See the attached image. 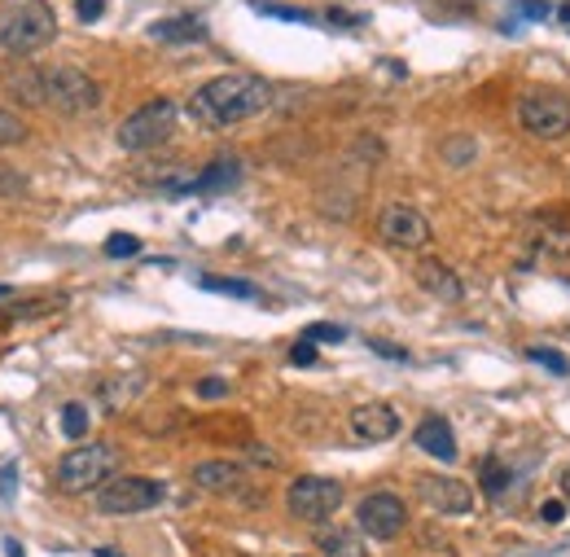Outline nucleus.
I'll return each instance as SVG.
<instances>
[{
    "label": "nucleus",
    "mask_w": 570,
    "mask_h": 557,
    "mask_svg": "<svg viewBox=\"0 0 570 557\" xmlns=\"http://www.w3.org/2000/svg\"><path fill=\"white\" fill-rule=\"evenodd\" d=\"M273 106V84L259 75H219L189 97V119L203 128H237Z\"/></svg>",
    "instance_id": "obj_1"
},
{
    "label": "nucleus",
    "mask_w": 570,
    "mask_h": 557,
    "mask_svg": "<svg viewBox=\"0 0 570 557\" xmlns=\"http://www.w3.org/2000/svg\"><path fill=\"white\" fill-rule=\"evenodd\" d=\"M53 36H58V13H53L49 0H22L0 22V49L4 53H18V58L53 45Z\"/></svg>",
    "instance_id": "obj_2"
},
{
    "label": "nucleus",
    "mask_w": 570,
    "mask_h": 557,
    "mask_svg": "<svg viewBox=\"0 0 570 557\" xmlns=\"http://www.w3.org/2000/svg\"><path fill=\"white\" fill-rule=\"evenodd\" d=\"M40 106L58 115H88L101 106V88L79 67H40Z\"/></svg>",
    "instance_id": "obj_3"
},
{
    "label": "nucleus",
    "mask_w": 570,
    "mask_h": 557,
    "mask_svg": "<svg viewBox=\"0 0 570 557\" xmlns=\"http://www.w3.org/2000/svg\"><path fill=\"white\" fill-rule=\"evenodd\" d=\"M176 119H180V106H176L171 97H154V101L137 106V110L115 128V140H119V149L141 154V149H154V145H163V140L171 137V133H176Z\"/></svg>",
    "instance_id": "obj_4"
},
{
    "label": "nucleus",
    "mask_w": 570,
    "mask_h": 557,
    "mask_svg": "<svg viewBox=\"0 0 570 557\" xmlns=\"http://www.w3.org/2000/svg\"><path fill=\"white\" fill-rule=\"evenodd\" d=\"M119 452L110 443H79L58 461V488L79 496V491H97L101 483L115 479Z\"/></svg>",
    "instance_id": "obj_5"
},
{
    "label": "nucleus",
    "mask_w": 570,
    "mask_h": 557,
    "mask_svg": "<svg viewBox=\"0 0 570 557\" xmlns=\"http://www.w3.org/2000/svg\"><path fill=\"white\" fill-rule=\"evenodd\" d=\"M518 124L535 140H562L570 133V97L553 88H527L518 101Z\"/></svg>",
    "instance_id": "obj_6"
},
{
    "label": "nucleus",
    "mask_w": 570,
    "mask_h": 557,
    "mask_svg": "<svg viewBox=\"0 0 570 557\" xmlns=\"http://www.w3.org/2000/svg\"><path fill=\"white\" fill-rule=\"evenodd\" d=\"M167 500V488L158 479H141V475H119L110 483L97 488V509L110 518H128V514H149Z\"/></svg>",
    "instance_id": "obj_7"
},
{
    "label": "nucleus",
    "mask_w": 570,
    "mask_h": 557,
    "mask_svg": "<svg viewBox=\"0 0 570 557\" xmlns=\"http://www.w3.org/2000/svg\"><path fill=\"white\" fill-rule=\"evenodd\" d=\"M285 509L298 522H330L343 509V483H334L325 475H303L285 491Z\"/></svg>",
    "instance_id": "obj_8"
},
{
    "label": "nucleus",
    "mask_w": 570,
    "mask_h": 557,
    "mask_svg": "<svg viewBox=\"0 0 570 557\" xmlns=\"http://www.w3.org/2000/svg\"><path fill=\"white\" fill-rule=\"evenodd\" d=\"M377 237L391 251H422V246H430V219L409 203H391L377 215Z\"/></svg>",
    "instance_id": "obj_9"
},
{
    "label": "nucleus",
    "mask_w": 570,
    "mask_h": 557,
    "mask_svg": "<svg viewBox=\"0 0 570 557\" xmlns=\"http://www.w3.org/2000/svg\"><path fill=\"white\" fill-rule=\"evenodd\" d=\"M356 527L373 540H395L409 527V505L395 491H373L356 509Z\"/></svg>",
    "instance_id": "obj_10"
},
{
    "label": "nucleus",
    "mask_w": 570,
    "mask_h": 557,
    "mask_svg": "<svg viewBox=\"0 0 570 557\" xmlns=\"http://www.w3.org/2000/svg\"><path fill=\"white\" fill-rule=\"evenodd\" d=\"M417 491H422V500H426L434 514H448V518L474 509V491L465 488L461 479H448V475H422Z\"/></svg>",
    "instance_id": "obj_11"
},
{
    "label": "nucleus",
    "mask_w": 570,
    "mask_h": 557,
    "mask_svg": "<svg viewBox=\"0 0 570 557\" xmlns=\"http://www.w3.org/2000/svg\"><path fill=\"white\" fill-rule=\"evenodd\" d=\"M347 426H352V439L360 443H386L400 434V413L391 404H360Z\"/></svg>",
    "instance_id": "obj_12"
},
{
    "label": "nucleus",
    "mask_w": 570,
    "mask_h": 557,
    "mask_svg": "<svg viewBox=\"0 0 570 557\" xmlns=\"http://www.w3.org/2000/svg\"><path fill=\"white\" fill-rule=\"evenodd\" d=\"M237 180H242V163H237V158H215L198 176L176 180L171 194H219V189H233Z\"/></svg>",
    "instance_id": "obj_13"
},
{
    "label": "nucleus",
    "mask_w": 570,
    "mask_h": 557,
    "mask_svg": "<svg viewBox=\"0 0 570 557\" xmlns=\"http://www.w3.org/2000/svg\"><path fill=\"white\" fill-rule=\"evenodd\" d=\"M417 285L426 290L430 299H439V303H461L465 299V285H461V277L443 260H422L417 264Z\"/></svg>",
    "instance_id": "obj_14"
},
{
    "label": "nucleus",
    "mask_w": 570,
    "mask_h": 557,
    "mask_svg": "<svg viewBox=\"0 0 570 557\" xmlns=\"http://www.w3.org/2000/svg\"><path fill=\"white\" fill-rule=\"evenodd\" d=\"M413 443L422 448V452H430V457H439L443 466L448 461H456V434H452V426L443 418H426L417 430H413Z\"/></svg>",
    "instance_id": "obj_15"
},
{
    "label": "nucleus",
    "mask_w": 570,
    "mask_h": 557,
    "mask_svg": "<svg viewBox=\"0 0 570 557\" xmlns=\"http://www.w3.org/2000/svg\"><path fill=\"white\" fill-rule=\"evenodd\" d=\"M316 549L325 557H368L364 531H356V527H321L316 531Z\"/></svg>",
    "instance_id": "obj_16"
},
{
    "label": "nucleus",
    "mask_w": 570,
    "mask_h": 557,
    "mask_svg": "<svg viewBox=\"0 0 570 557\" xmlns=\"http://www.w3.org/2000/svg\"><path fill=\"white\" fill-rule=\"evenodd\" d=\"M242 466H233V461H203L198 470H194V488H203V491H237L242 488Z\"/></svg>",
    "instance_id": "obj_17"
},
{
    "label": "nucleus",
    "mask_w": 570,
    "mask_h": 557,
    "mask_svg": "<svg viewBox=\"0 0 570 557\" xmlns=\"http://www.w3.org/2000/svg\"><path fill=\"white\" fill-rule=\"evenodd\" d=\"M203 22L198 18H163V22H154L149 27V36L154 40H167V45H180V40H203Z\"/></svg>",
    "instance_id": "obj_18"
},
{
    "label": "nucleus",
    "mask_w": 570,
    "mask_h": 557,
    "mask_svg": "<svg viewBox=\"0 0 570 557\" xmlns=\"http://www.w3.org/2000/svg\"><path fill=\"white\" fill-rule=\"evenodd\" d=\"M9 88H13V97H18V101L40 106V67L13 70V75H9Z\"/></svg>",
    "instance_id": "obj_19"
},
{
    "label": "nucleus",
    "mask_w": 570,
    "mask_h": 557,
    "mask_svg": "<svg viewBox=\"0 0 570 557\" xmlns=\"http://www.w3.org/2000/svg\"><path fill=\"white\" fill-rule=\"evenodd\" d=\"M479 488L488 491L492 500L504 496V488H509V470H504V461H500V457H488V461L479 466Z\"/></svg>",
    "instance_id": "obj_20"
},
{
    "label": "nucleus",
    "mask_w": 570,
    "mask_h": 557,
    "mask_svg": "<svg viewBox=\"0 0 570 557\" xmlns=\"http://www.w3.org/2000/svg\"><path fill=\"white\" fill-rule=\"evenodd\" d=\"M27 137H31L27 119H22V115H13L9 106H0V145H22Z\"/></svg>",
    "instance_id": "obj_21"
},
{
    "label": "nucleus",
    "mask_w": 570,
    "mask_h": 557,
    "mask_svg": "<svg viewBox=\"0 0 570 557\" xmlns=\"http://www.w3.org/2000/svg\"><path fill=\"white\" fill-rule=\"evenodd\" d=\"M88 409L79 404V400H71V404H62V434H71V439H83L88 434Z\"/></svg>",
    "instance_id": "obj_22"
},
{
    "label": "nucleus",
    "mask_w": 570,
    "mask_h": 557,
    "mask_svg": "<svg viewBox=\"0 0 570 557\" xmlns=\"http://www.w3.org/2000/svg\"><path fill=\"white\" fill-rule=\"evenodd\" d=\"M203 290H215V294H233V299H259L255 285L246 281H233V277H203Z\"/></svg>",
    "instance_id": "obj_23"
},
{
    "label": "nucleus",
    "mask_w": 570,
    "mask_h": 557,
    "mask_svg": "<svg viewBox=\"0 0 570 557\" xmlns=\"http://www.w3.org/2000/svg\"><path fill=\"white\" fill-rule=\"evenodd\" d=\"M106 255H110V260H132V255H141V237H132V233H110V237H106Z\"/></svg>",
    "instance_id": "obj_24"
},
{
    "label": "nucleus",
    "mask_w": 570,
    "mask_h": 557,
    "mask_svg": "<svg viewBox=\"0 0 570 557\" xmlns=\"http://www.w3.org/2000/svg\"><path fill=\"white\" fill-rule=\"evenodd\" d=\"M527 360L544 364V369H549V373H558V378H567V373H570V360H567V355H558L553 348H527Z\"/></svg>",
    "instance_id": "obj_25"
},
{
    "label": "nucleus",
    "mask_w": 570,
    "mask_h": 557,
    "mask_svg": "<svg viewBox=\"0 0 570 557\" xmlns=\"http://www.w3.org/2000/svg\"><path fill=\"white\" fill-rule=\"evenodd\" d=\"M255 13H264V18H282V22H303V27L316 22V13H307V9H285V4H255Z\"/></svg>",
    "instance_id": "obj_26"
},
{
    "label": "nucleus",
    "mask_w": 570,
    "mask_h": 557,
    "mask_svg": "<svg viewBox=\"0 0 570 557\" xmlns=\"http://www.w3.org/2000/svg\"><path fill=\"white\" fill-rule=\"evenodd\" d=\"M303 339H312V343H343L347 339V330L343 325H307V334Z\"/></svg>",
    "instance_id": "obj_27"
},
{
    "label": "nucleus",
    "mask_w": 570,
    "mask_h": 557,
    "mask_svg": "<svg viewBox=\"0 0 570 557\" xmlns=\"http://www.w3.org/2000/svg\"><path fill=\"white\" fill-rule=\"evenodd\" d=\"M228 395V382L224 378H203L198 382V400H224Z\"/></svg>",
    "instance_id": "obj_28"
},
{
    "label": "nucleus",
    "mask_w": 570,
    "mask_h": 557,
    "mask_svg": "<svg viewBox=\"0 0 570 557\" xmlns=\"http://www.w3.org/2000/svg\"><path fill=\"white\" fill-rule=\"evenodd\" d=\"M75 13H79V22H97L106 13V0H75Z\"/></svg>",
    "instance_id": "obj_29"
},
{
    "label": "nucleus",
    "mask_w": 570,
    "mask_h": 557,
    "mask_svg": "<svg viewBox=\"0 0 570 557\" xmlns=\"http://www.w3.org/2000/svg\"><path fill=\"white\" fill-rule=\"evenodd\" d=\"M289 364H316V343L312 339H298L289 351Z\"/></svg>",
    "instance_id": "obj_30"
},
{
    "label": "nucleus",
    "mask_w": 570,
    "mask_h": 557,
    "mask_svg": "<svg viewBox=\"0 0 570 557\" xmlns=\"http://www.w3.org/2000/svg\"><path fill=\"white\" fill-rule=\"evenodd\" d=\"M518 9H522V18H535V22H544V18H553V9H549L544 0H518Z\"/></svg>",
    "instance_id": "obj_31"
},
{
    "label": "nucleus",
    "mask_w": 570,
    "mask_h": 557,
    "mask_svg": "<svg viewBox=\"0 0 570 557\" xmlns=\"http://www.w3.org/2000/svg\"><path fill=\"white\" fill-rule=\"evenodd\" d=\"M13 488H18V466H4V470H0V505H9Z\"/></svg>",
    "instance_id": "obj_32"
},
{
    "label": "nucleus",
    "mask_w": 570,
    "mask_h": 557,
    "mask_svg": "<svg viewBox=\"0 0 570 557\" xmlns=\"http://www.w3.org/2000/svg\"><path fill=\"white\" fill-rule=\"evenodd\" d=\"M452 140H456V145L448 149V158H452V163H465V158H474V140H470V137H452Z\"/></svg>",
    "instance_id": "obj_33"
},
{
    "label": "nucleus",
    "mask_w": 570,
    "mask_h": 557,
    "mask_svg": "<svg viewBox=\"0 0 570 557\" xmlns=\"http://www.w3.org/2000/svg\"><path fill=\"white\" fill-rule=\"evenodd\" d=\"M325 22H334V27H360V13H343V9H330V13H325Z\"/></svg>",
    "instance_id": "obj_34"
},
{
    "label": "nucleus",
    "mask_w": 570,
    "mask_h": 557,
    "mask_svg": "<svg viewBox=\"0 0 570 557\" xmlns=\"http://www.w3.org/2000/svg\"><path fill=\"white\" fill-rule=\"evenodd\" d=\"M562 514H567V505H562V500H549V505L540 509V518H544V522H562Z\"/></svg>",
    "instance_id": "obj_35"
},
{
    "label": "nucleus",
    "mask_w": 570,
    "mask_h": 557,
    "mask_svg": "<svg viewBox=\"0 0 570 557\" xmlns=\"http://www.w3.org/2000/svg\"><path fill=\"white\" fill-rule=\"evenodd\" d=\"M368 348L377 351V355H386V360H409V351H404V348H391V343H368Z\"/></svg>",
    "instance_id": "obj_36"
},
{
    "label": "nucleus",
    "mask_w": 570,
    "mask_h": 557,
    "mask_svg": "<svg viewBox=\"0 0 570 557\" xmlns=\"http://www.w3.org/2000/svg\"><path fill=\"white\" fill-rule=\"evenodd\" d=\"M558 491H562V496H567V500H570V466H567V470H562V479H558Z\"/></svg>",
    "instance_id": "obj_37"
},
{
    "label": "nucleus",
    "mask_w": 570,
    "mask_h": 557,
    "mask_svg": "<svg viewBox=\"0 0 570 557\" xmlns=\"http://www.w3.org/2000/svg\"><path fill=\"white\" fill-rule=\"evenodd\" d=\"M4 554H9V557H22V545H18V540H4Z\"/></svg>",
    "instance_id": "obj_38"
},
{
    "label": "nucleus",
    "mask_w": 570,
    "mask_h": 557,
    "mask_svg": "<svg viewBox=\"0 0 570 557\" xmlns=\"http://www.w3.org/2000/svg\"><path fill=\"white\" fill-rule=\"evenodd\" d=\"M9 176H13V172H0V194H4V189H13V180H9Z\"/></svg>",
    "instance_id": "obj_39"
},
{
    "label": "nucleus",
    "mask_w": 570,
    "mask_h": 557,
    "mask_svg": "<svg viewBox=\"0 0 570 557\" xmlns=\"http://www.w3.org/2000/svg\"><path fill=\"white\" fill-rule=\"evenodd\" d=\"M558 18H562V22L570 27V4H562V9H558Z\"/></svg>",
    "instance_id": "obj_40"
},
{
    "label": "nucleus",
    "mask_w": 570,
    "mask_h": 557,
    "mask_svg": "<svg viewBox=\"0 0 570 557\" xmlns=\"http://www.w3.org/2000/svg\"><path fill=\"white\" fill-rule=\"evenodd\" d=\"M97 557H119V554H110V549H97Z\"/></svg>",
    "instance_id": "obj_41"
},
{
    "label": "nucleus",
    "mask_w": 570,
    "mask_h": 557,
    "mask_svg": "<svg viewBox=\"0 0 570 557\" xmlns=\"http://www.w3.org/2000/svg\"><path fill=\"white\" fill-rule=\"evenodd\" d=\"M4 294H9V285H0V299H4Z\"/></svg>",
    "instance_id": "obj_42"
},
{
    "label": "nucleus",
    "mask_w": 570,
    "mask_h": 557,
    "mask_svg": "<svg viewBox=\"0 0 570 557\" xmlns=\"http://www.w3.org/2000/svg\"><path fill=\"white\" fill-rule=\"evenodd\" d=\"M294 557H303V554H294Z\"/></svg>",
    "instance_id": "obj_43"
}]
</instances>
